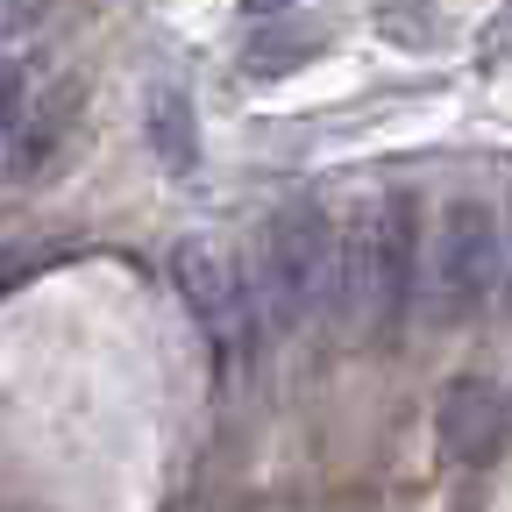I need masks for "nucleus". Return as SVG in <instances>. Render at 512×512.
I'll use <instances>...</instances> for the list:
<instances>
[{"label": "nucleus", "mask_w": 512, "mask_h": 512, "mask_svg": "<svg viewBox=\"0 0 512 512\" xmlns=\"http://www.w3.org/2000/svg\"><path fill=\"white\" fill-rule=\"evenodd\" d=\"M420 285V242H413V207L399 200H363L342 228L335 249V328L349 342H377L384 328H399V313Z\"/></svg>", "instance_id": "f257e3e1"}, {"label": "nucleus", "mask_w": 512, "mask_h": 512, "mask_svg": "<svg viewBox=\"0 0 512 512\" xmlns=\"http://www.w3.org/2000/svg\"><path fill=\"white\" fill-rule=\"evenodd\" d=\"M335 249L342 235L328 228V214L313 207H292L278 221H264L256 235V256H249V299L264 313V328H299L328 306L335 292Z\"/></svg>", "instance_id": "f03ea898"}, {"label": "nucleus", "mask_w": 512, "mask_h": 512, "mask_svg": "<svg viewBox=\"0 0 512 512\" xmlns=\"http://www.w3.org/2000/svg\"><path fill=\"white\" fill-rule=\"evenodd\" d=\"M498 271H505V228H498V214L484 200H456L434 221L427 249H420V285L413 292L427 299L434 320H463V313H477L498 292Z\"/></svg>", "instance_id": "7ed1b4c3"}, {"label": "nucleus", "mask_w": 512, "mask_h": 512, "mask_svg": "<svg viewBox=\"0 0 512 512\" xmlns=\"http://www.w3.org/2000/svg\"><path fill=\"white\" fill-rule=\"evenodd\" d=\"M171 278H178V299L200 313L207 342L242 356L256 328V299H249V271L235 264V249H221L214 235H185L171 249Z\"/></svg>", "instance_id": "20e7f679"}, {"label": "nucleus", "mask_w": 512, "mask_h": 512, "mask_svg": "<svg viewBox=\"0 0 512 512\" xmlns=\"http://www.w3.org/2000/svg\"><path fill=\"white\" fill-rule=\"evenodd\" d=\"M320 50H328V29H320V22L278 15V29H256V36L242 43V72H249V79H292L299 64H313Z\"/></svg>", "instance_id": "39448f33"}, {"label": "nucleus", "mask_w": 512, "mask_h": 512, "mask_svg": "<svg viewBox=\"0 0 512 512\" xmlns=\"http://www.w3.org/2000/svg\"><path fill=\"white\" fill-rule=\"evenodd\" d=\"M150 150L164 157V171H192L200 143H192V107L185 93H150Z\"/></svg>", "instance_id": "423d86ee"}, {"label": "nucleus", "mask_w": 512, "mask_h": 512, "mask_svg": "<svg viewBox=\"0 0 512 512\" xmlns=\"http://www.w3.org/2000/svg\"><path fill=\"white\" fill-rule=\"evenodd\" d=\"M29 72L15 57H0V136H22V121H29Z\"/></svg>", "instance_id": "0eeeda50"}, {"label": "nucleus", "mask_w": 512, "mask_h": 512, "mask_svg": "<svg viewBox=\"0 0 512 512\" xmlns=\"http://www.w3.org/2000/svg\"><path fill=\"white\" fill-rule=\"evenodd\" d=\"M43 8H50V0H0V36L36 29V22H43Z\"/></svg>", "instance_id": "6e6552de"}, {"label": "nucleus", "mask_w": 512, "mask_h": 512, "mask_svg": "<svg viewBox=\"0 0 512 512\" xmlns=\"http://www.w3.org/2000/svg\"><path fill=\"white\" fill-rule=\"evenodd\" d=\"M242 8H249V15H264V22H271V15H299V0H242Z\"/></svg>", "instance_id": "1a4fd4ad"}]
</instances>
